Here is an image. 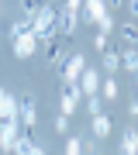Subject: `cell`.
Segmentation results:
<instances>
[{
  "mask_svg": "<svg viewBox=\"0 0 138 155\" xmlns=\"http://www.w3.org/2000/svg\"><path fill=\"white\" fill-rule=\"evenodd\" d=\"M83 69H86V59L83 55H69L66 62H62V83H79Z\"/></svg>",
  "mask_w": 138,
  "mask_h": 155,
  "instance_id": "8992f818",
  "label": "cell"
},
{
  "mask_svg": "<svg viewBox=\"0 0 138 155\" xmlns=\"http://www.w3.org/2000/svg\"><path fill=\"white\" fill-rule=\"evenodd\" d=\"M79 90H83V97H97V93H100V72L86 66L83 76H79Z\"/></svg>",
  "mask_w": 138,
  "mask_h": 155,
  "instance_id": "8fae6325",
  "label": "cell"
},
{
  "mask_svg": "<svg viewBox=\"0 0 138 155\" xmlns=\"http://www.w3.org/2000/svg\"><path fill=\"white\" fill-rule=\"evenodd\" d=\"M55 131H59V134H66V131H69V117H62V114L55 117Z\"/></svg>",
  "mask_w": 138,
  "mask_h": 155,
  "instance_id": "cb8c5ba5",
  "label": "cell"
},
{
  "mask_svg": "<svg viewBox=\"0 0 138 155\" xmlns=\"http://www.w3.org/2000/svg\"><path fill=\"white\" fill-rule=\"evenodd\" d=\"M104 4H107V11L114 14V11H121V7H124V0H104Z\"/></svg>",
  "mask_w": 138,
  "mask_h": 155,
  "instance_id": "484cf974",
  "label": "cell"
},
{
  "mask_svg": "<svg viewBox=\"0 0 138 155\" xmlns=\"http://www.w3.org/2000/svg\"><path fill=\"white\" fill-rule=\"evenodd\" d=\"M117 35H121V45H138V24L135 21H124L117 28Z\"/></svg>",
  "mask_w": 138,
  "mask_h": 155,
  "instance_id": "2e32d148",
  "label": "cell"
},
{
  "mask_svg": "<svg viewBox=\"0 0 138 155\" xmlns=\"http://www.w3.org/2000/svg\"><path fill=\"white\" fill-rule=\"evenodd\" d=\"M62 7H66V11H72V14H83V0H66Z\"/></svg>",
  "mask_w": 138,
  "mask_h": 155,
  "instance_id": "d4e9b609",
  "label": "cell"
},
{
  "mask_svg": "<svg viewBox=\"0 0 138 155\" xmlns=\"http://www.w3.org/2000/svg\"><path fill=\"white\" fill-rule=\"evenodd\" d=\"M42 45H45V62H49V66H62V62H66V45L59 38H45Z\"/></svg>",
  "mask_w": 138,
  "mask_h": 155,
  "instance_id": "52a82bcc",
  "label": "cell"
},
{
  "mask_svg": "<svg viewBox=\"0 0 138 155\" xmlns=\"http://www.w3.org/2000/svg\"><path fill=\"white\" fill-rule=\"evenodd\" d=\"M107 45H110V41H107V35H100V31H97V35H93V48H97V52H104Z\"/></svg>",
  "mask_w": 138,
  "mask_h": 155,
  "instance_id": "603a6c76",
  "label": "cell"
},
{
  "mask_svg": "<svg viewBox=\"0 0 138 155\" xmlns=\"http://www.w3.org/2000/svg\"><path fill=\"white\" fill-rule=\"evenodd\" d=\"M100 59H104V72L107 76H117V69H121V45H107L100 52Z\"/></svg>",
  "mask_w": 138,
  "mask_h": 155,
  "instance_id": "30bf717a",
  "label": "cell"
},
{
  "mask_svg": "<svg viewBox=\"0 0 138 155\" xmlns=\"http://www.w3.org/2000/svg\"><path fill=\"white\" fill-rule=\"evenodd\" d=\"M90 131H93V138H107V134H110V117H107V114H97Z\"/></svg>",
  "mask_w": 138,
  "mask_h": 155,
  "instance_id": "ac0fdd59",
  "label": "cell"
},
{
  "mask_svg": "<svg viewBox=\"0 0 138 155\" xmlns=\"http://www.w3.org/2000/svg\"><path fill=\"white\" fill-rule=\"evenodd\" d=\"M135 83H138V76H135Z\"/></svg>",
  "mask_w": 138,
  "mask_h": 155,
  "instance_id": "f546056e",
  "label": "cell"
},
{
  "mask_svg": "<svg viewBox=\"0 0 138 155\" xmlns=\"http://www.w3.org/2000/svg\"><path fill=\"white\" fill-rule=\"evenodd\" d=\"M17 121H21L24 131H31L35 121H38V104H35V97H31V93H24L21 100H17Z\"/></svg>",
  "mask_w": 138,
  "mask_h": 155,
  "instance_id": "277c9868",
  "label": "cell"
},
{
  "mask_svg": "<svg viewBox=\"0 0 138 155\" xmlns=\"http://www.w3.org/2000/svg\"><path fill=\"white\" fill-rule=\"evenodd\" d=\"M66 155H83V141L79 138H69L66 141Z\"/></svg>",
  "mask_w": 138,
  "mask_h": 155,
  "instance_id": "7402d4cb",
  "label": "cell"
},
{
  "mask_svg": "<svg viewBox=\"0 0 138 155\" xmlns=\"http://www.w3.org/2000/svg\"><path fill=\"white\" fill-rule=\"evenodd\" d=\"M55 31H59V11L49 7V4H42V11L31 17V35L38 41H45V38H55Z\"/></svg>",
  "mask_w": 138,
  "mask_h": 155,
  "instance_id": "7a4b0ae2",
  "label": "cell"
},
{
  "mask_svg": "<svg viewBox=\"0 0 138 155\" xmlns=\"http://www.w3.org/2000/svg\"><path fill=\"white\" fill-rule=\"evenodd\" d=\"M28 31H31V21H28V17H14V24H11V38L28 35Z\"/></svg>",
  "mask_w": 138,
  "mask_h": 155,
  "instance_id": "d6986e66",
  "label": "cell"
},
{
  "mask_svg": "<svg viewBox=\"0 0 138 155\" xmlns=\"http://www.w3.org/2000/svg\"><path fill=\"white\" fill-rule=\"evenodd\" d=\"M128 110H131V117H138V100H131V107H128Z\"/></svg>",
  "mask_w": 138,
  "mask_h": 155,
  "instance_id": "83f0119b",
  "label": "cell"
},
{
  "mask_svg": "<svg viewBox=\"0 0 138 155\" xmlns=\"http://www.w3.org/2000/svg\"><path fill=\"white\" fill-rule=\"evenodd\" d=\"M59 114L62 117H72L76 114V107H79V100H83V90H79V83H62V90H59Z\"/></svg>",
  "mask_w": 138,
  "mask_h": 155,
  "instance_id": "3957f363",
  "label": "cell"
},
{
  "mask_svg": "<svg viewBox=\"0 0 138 155\" xmlns=\"http://www.w3.org/2000/svg\"><path fill=\"white\" fill-rule=\"evenodd\" d=\"M0 121L21 124V121H17V100L11 97V90H4V86H0Z\"/></svg>",
  "mask_w": 138,
  "mask_h": 155,
  "instance_id": "9c48e42d",
  "label": "cell"
},
{
  "mask_svg": "<svg viewBox=\"0 0 138 155\" xmlns=\"http://www.w3.org/2000/svg\"><path fill=\"white\" fill-rule=\"evenodd\" d=\"M83 100H86V110L93 114V117L104 114V100H100V93H97V97H83Z\"/></svg>",
  "mask_w": 138,
  "mask_h": 155,
  "instance_id": "44dd1931",
  "label": "cell"
},
{
  "mask_svg": "<svg viewBox=\"0 0 138 155\" xmlns=\"http://www.w3.org/2000/svg\"><path fill=\"white\" fill-rule=\"evenodd\" d=\"M121 62H124L128 72L138 76V45H121Z\"/></svg>",
  "mask_w": 138,
  "mask_h": 155,
  "instance_id": "5bb4252c",
  "label": "cell"
},
{
  "mask_svg": "<svg viewBox=\"0 0 138 155\" xmlns=\"http://www.w3.org/2000/svg\"><path fill=\"white\" fill-rule=\"evenodd\" d=\"M31 148H35V141H31V134L21 127V134H17V141H14V152L11 155H31Z\"/></svg>",
  "mask_w": 138,
  "mask_h": 155,
  "instance_id": "e0dca14e",
  "label": "cell"
},
{
  "mask_svg": "<svg viewBox=\"0 0 138 155\" xmlns=\"http://www.w3.org/2000/svg\"><path fill=\"white\" fill-rule=\"evenodd\" d=\"M11 41H14L11 45V48H14V59H31L35 48H38V38H35L31 31H28V35H17V38H11Z\"/></svg>",
  "mask_w": 138,
  "mask_h": 155,
  "instance_id": "5b68a950",
  "label": "cell"
},
{
  "mask_svg": "<svg viewBox=\"0 0 138 155\" xmlns=\"http://www.w3.org/2000/svg\"><path fill=\"white\" fill-rule=\"evenodd\" d=\"M31 155H49V152H45V148H38V145H35V148H31Z\"/></svg>",
  "mask_w": 138,
  "mask_h": 155,
  "instance_id": "f1b7e54d",
  "label": "cell"
},
{
  "mask_svg": "<svg viewBox=\"0 0 138 155\" xmlns=\"http://www.w3.org/2000/svg\"><path fill=\"white\" fill-rule=\"evenodd\" d=\"M100 100H104V104H114V100H121V86H117V76L100 79Z\"/></svg>",
  "mask_w": 138,
  "mask_h": 155,
  "instance_id": "7c38bea8",
  "label": "cell"
},
{
  "mask_svg": "<svg viewBox=\"0 0 138 155\" xmlns=\"http://www.w3.org/2000/svg\"><path fill=\"white\" fill-rule=\"evenodd\" d=\"M38 11H42V0H21V14L28 17V21H31Z\"/></svg>",
  "mask_w": 138,
  "mask_h": 155,
  "instance_id": "ffe728a7",
  "label": "cell"
},
{
  "mask_svg": "<svg viewBox=\"0 0 138 155\" xmlns=\"http://www.w3.org/2000/svg\"><path fill=\"white\" fill-rule=\"evenodd\" d=\"M121 155H138V131L128 127L124 138H121Z\"/></svg>",
  "mask_w": 138,
  "mask_h": 155,
  "instance_id": "9a60e30c",
  "label": "cell"
},
{
  "mask_svg": "<svg viewBox=\"0 0 138 155\" xmlns=\"http://www.w3.org/2000/svg\"><path fill=\"white\" fill-rule=\"evenodd\" d=\"M79 17L90 21V24H97L100 35H110V31H114V17H110V11H107L104 0H83V14Z\"/></svg>",
  "mask_w": 138,
  "mask_h": 155,
  "instance_id": "6da1fadb",
  "label": "cell"
},
{
  "mask_svg": "<svg viewBox=\"0 0 138 155\" xmlns=\"http://www.w3.org/2000/svg\"><path fill=\"white\" fill-rule=\"evenodd\" d=\"M128 14H131V21H138V0H128Z\"/></svg>",
  "mask_w": 138,
  "mask_h": 155,
  "instance_id": "4316f807",
  "label": "cell"
},
{
  "mask_svg": "<svg viewBox=\"0 0 138 155\" xmlns=\"http://www.w3.org/2000/svg\"><path fill=\"white\" fill-rule=\"evenodd\" d=\"M17 134H21V124H14V121H0V152H14Z\"/></svg>",
  "mask_w": 138,
  "mask_h": 155,
  "instance_id": "ba28073f",
  "label": "cell"
},
{
  "mask_svg": "<svg viewBox=\"0 0 138 155\" xmlns=\"http://www.w3.org/2000/svg\"><path fill=\"white\" fill-rule=\"evenodd\" d=\"M76 28H79V14H72V11H66V7H62V11H59V31L66 35V38H72V35H76Z\"/></svg>",
  "mask_w": 138,
  "mask_h": 155,
  "instance_id": "4fadbf2b",
  "label": "cell"
}]
</instances>
